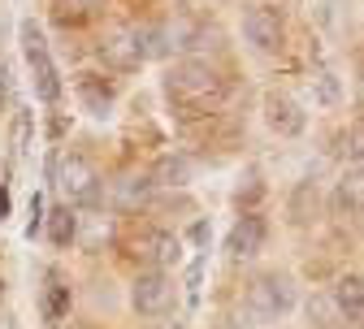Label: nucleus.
I'll return each instance as SVG.
<instances>
[{"mask_svg": "<svg viewBox=\"0 0 364 329\" xmlns=\"http://www.w3.org/2000/svg\"><path fill=\"white\" fill-rule=\"evenodd\" d=\"M100 239H109V221H105V217H96V225H91V234H87V247H100Z\"/></svg>", "mask_w": 364, "mask_h": 329, "instance_id": "22", "label": "nucleus"}, {"mask_svg": "<svg viewBox=\"0 0 364 329\" xmlns=\"http://www.w3.org/2000/svg\"><path fill=\"white\" fill-rule=\"evenodd\" d=\"M130 308L139 312V316H165L169 308H173V281L165 277V273H139L130 281Z\"/></svg>", "mask_w": 364, "mask_h": 329, "instance_id": "6", "label": "nucleus"}, {"mask_svg": "<svg viewBox=\"0 0 364 329\" xmlns=\"http://www.w3.org/2000/svg\"><path fill=\"white\" fill-rule=\"evenodd\" d=\"M243 308H247V316H256L260 325L291 316V308H295V286H291V277H282V273L256 277L252 286H247V295H243Z\"/></svg>", "mask_w": 364, "mask_h": 329, "instance_id": "3", "label": "nucleus"}, {"mask_svg": "<svg viewBox=\"0 0 364 329\" xmlns=\"http://www.w3.org/2000/svg\"><path fill=\"white\" fill-rule=\"evenodd\" d=\"M334 208L343 217H360V161H351V169L343 173L338 195H334Z\"/></svg>", "mask_w": 364, "mask_h": 329, "instance_id": "16", "label": "nucleus"}, {"mask_svg": "<svg viewBox=\"0 0 364 329\" xmlns=\"http://www.w3.org/2000/svg\"><path fill=\"white\" fill-rule=\"evenodd\" d=\"M191 243H200V247L208 243V221H196V225H191Z\"/></svg>", "mask_w": 364, "mask_h": 329, "instance_id": "24", "label": "nucleus"}, {"mask_svg": "<svg viewBox=\"0 0 364 329\" xmlns=\"http://www.w3.org/2000/svg\"><path fill=\"white\" fill-rule=\"evenodd\" d=\"M312 96H316V104H338L343 100V82L330 70H321V74L312 78Z\"/></svg>", "mask_w": 364, "mask_h": 329, "instance_id": "19", "label": "nucleus"}, {"mask_svg": "<svg viewBox=\"0 0 364 329\" xmlns=\"http://www.w3.org/2000/svg\"><path fill=\"white\" fill-rule=\"evenodd\" d=\"M65 5H74V9H78V14L87 18V14H96V9L105 5V0H65Z\"/></svg>", "mask_w": 364, "mask_h": 329, "instance_id": "23", "label": "nucleus"}, {"mask_svg": "<svg viewBox=\"0 0 364 329\" xmlns=\"http://www.w3.org/2000/svg\"><path fill=\"white\" fill-rule=\"evenodd\" d=\"M5 217H9V186L0 182V221H5Z\"/></svg>", "mask_w": 364, "mask_h": 329, "instance_id": "25", "label": "nucleus"}, {"mask_svg": "<svg viewBox=\"0 0 364 329\" xmlns=\"http://www.w3.org/2000/svg\"><path fill=\"white\" fill-rule=\"evenodd\" d=\"M130 247H134V256H139V260H148L156 273L182 260V239H178V234H169V230H144Z\"/></svg>", "mask_w": 364, "mask_h": 329, "instance_id": "7", "label": "nucleus"}, {"mask_svg": "<svg viewBox=\"0 0 364 329\" xmlns=\"http://www.w3.org/2000/svg\"><path fill=\"white\" fill-rule=\"evenodd\" d=\"M148 178H152V186H187L196 178V161L191 156H161Z\"/></svg>", "mask_w": 364, "mask_h": 329, "instance_id": "13", "label": "nucleus"}, {"mask_svg": "<svg viewBox=\"0 0 364 329\" xmlns=\"http://www.w3.org/2000/svg\"><path fill=\"white\" fill-rule=\"evenodd\" d=\"M264 122H269L273 134H282V139H295V134H304V126H308L304 109L287 96V91H269V96H264Z\"/></svg>", "mask_w": 364, "mask_h": 329, "instance_id": "9", "label": "nucleus"}, {"mask_svg": "<svg viewBox=\"0 0 364 329\" xmlns=\"http://www.w3.org/2000/svg\"><path fill=\"white\" fill-rule=\"evenodd\" d=\"M334 303H338V312H343L347 320H360V308H364V281H360V273L338 277V286H334Z\"/></svg>", "mask_w": 364, "mask_h": 329, "instance_id": "14", "label": "nucleus"}, {"mask_svg": "<svg viewBox=\"0 0 364 329\" xmlns=\"http://www.w3.org/2000/svg\"><path fill=\"white\" fill-rule=\"evenodd\" d=\"M18 43H22L26 65H31V87H35V96H39L43 104H57V100H61V74H57V65H53V57H48V39H43V31H39L31 18L18 26Z\"/></svg>", "mask_w": 364, "mask_h": 329, "instance_id": "2", "label": "nucleus"}, {"mask_svg": "<svg viewBox=\"0 0 364 329\" xmlns=\"http://www.w3.org/2000/svg\"><path fill=\"white\" fill-rule=\"evenodd\" d=\"M200 281H204V256L187 269V299H191V303H200Z\"/></svg>", "mask_w": 364, "mask_h": 329, "instance_id": "20", "label": "nucleus"}, {"mask_svg": "<svg viewBox=\"0 0 364 329\" xmlns=\"http://www.w3.org/2000/svg\"><path fill=\"white\" fill-rule=\"evenodd\" d=\"M9 139H14V156H31V144H35V113L31 109H18L14 113Z\"/></svg>", "mask_w": 364, "mask_h": 329, "instance_id": "18", "label": "nucleus"}, {"mask_svg": "<svg viewBox=\"0 0 364 329\" xmlns=\"http://www.w3.org/2000/svg\"><path fill=\"white\" fill-rule=\"evenodd\" d=\"M165 96H169L173 109H182L187 117H200V113H208V109L221 104L225 78H221L208 61L187 57V61L169 65V74H165Z\"/></svg>", "mask_w": 364, "mask_h": 329, "instance_id": "1", "label": "nucleus"}, {"mask_svg": "<svg viewBox=\"0 0 364 329\" xmlns=\"http://www.w3.org/2000/svg\"><path fill=\"white\" fill-rule=\"evenodd\" d=\"M243 35H247V43H252L256 53H278L282 48V18H278V9H269V5L247 9Z\"/></svg>", "mask_w": 364, "mask_h": 329, "instance_id": "8", "label": "nucleus"}, {"mask_svg": "<svg viewBox=\"0 0 364 329\" xmlns=\"http://www.w3.org/2000/svg\"><path fill=\"white\" fill-rule=\"evenodd\" d=\"M78 96H82L87 113L105 117L109 104H113V82H105V78H82V82H78Z\"/></svg>", "mask_w": 364, "mask_h": 329, "instance_id": "17", "label": "nucleus"}, {"mask_svg": "<svg viewBox=\"0 0 364 329\" xmlns=\"http://www.w3.org/2000/svg\"><path fill=\"white\" fill-rule=\"evenodd\" d=\"M70 308H74L70 281L53 273V277H48V286H43V303H39V312H43V320H48V325H57L61 316H70Z\"/></svg>", "mask_w": 364, "mask_h": 329, "instance_id": "12", "label": "nucleus"}, {"mask_svg": "<svg viewBox=\"0 0 364 329\" xmlns=\"http://www.w3.org/2000/svg\"><path fill=\"white\" fill-rule=\"evenodd\" d=\"M161 329H182V325H161Z\"/></svg>", "mask_w": 364, "mask_h": 329, "instance_id": "26", "label": "nucleus"}, {"mask_svg": "<svg viewBox=\"0 0 364 329\" xmlns=\"http://www.w3.org/2000/svg\"><path fill=\"white\" fill-rule=\"evenodd\" d=\"M100 61L113 70H139L148 61V31L139 26H117L100 43Z\"/></svg>", "mask_w": 364, "mask_h": 329, "instance_id": "5", "label": "nucleus"}, {"mask_svg": "<svg viewBox=\"0 0 364 329\" xmlns=\"http://www.w3.org/2000/svg\"><path fill=\"white\" fill-rule=\"evenodd\" d=\"M0 291H5V286H0Z\"/></svg>", "mask_w": 364, "mask_h": 329, "instance_id": "27", "label": "nucleus"}, {"mask_svg": "<svg viewBox=\"0 0 364 329\" xmlns=\"http://www.w3.org/2000/svg\"><path fill=\"white\" fill-rule=\"evenodd\" d=\"M39 225H43V195L35 191V195H31V225H26V239H35Z\"/></svg>", "mask_w": 364, "mask_h": 329, "instance_id": "21", "label": "nucleus"}, {"mask_svg": "<svg viewBox=\"0 0 364 329\" xmlns=\"http://www.w3.org/2000/svg\"><path fill=\"white\" fill-rule=\"evenodd\" d=\"M264 239H269V225H264V217H256V212H243V217L235 221V230H230V239H225V252H230L235 260H247V256H256V252L264 247Z\"/></svg>", "mask_w": 364, "mask_h": 329, "instance_id": "10", "label": "nucleus"}, {"mask_svg": "<svg viewBox=\"0 0 364 329\" xmlns=\"http://www.w3.org/2000/svg\"><path fill=\"white\" fill-rule=\"evenodd\" d=\"M152 204V178L148 173H126L113 182V208L117 212H139Z\"/></svg>", "mask_w": 364, "mask_h": 329, "instance_id": "11", "label": "nucleus"}, {"mask_svg": "<svg viewBox=\"0 0 364 329\" xmlns=\"http://www.w3.org/2000/svg\"><path fill=\"white\" fill-rule=\"evenodd\" d=\"M43 225H48L53 247H70V243L78 239V217L70 212V204H65V208H53L48 217H43Z\"/></svg>", "mask_w": 364, "mask_h": 329, "instance_id": "15", "label": "nucleus"}, {"mask_svg": "<svg viewBox=\"0 0 364 329\" xmlns=\"http://www.w3.org/2000/svg\"><path fill=\"white\" fill-rule=\"evenodd\" d=\"M57 186H61V195L70 204H96V195H100V173H96V165H91L82 152H65L57 161Z\"/></svg>", "mask_w": 364, "mask_h": 329, "instance_id": "4", "label": "nucleus"}]
</instances>
